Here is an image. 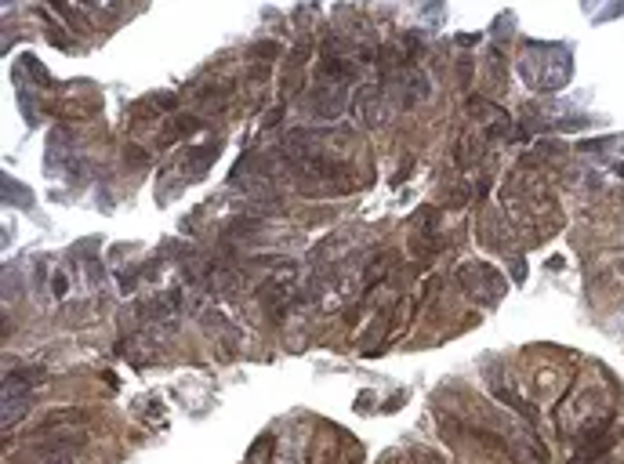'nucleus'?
<instances>
[{
  "label": "nucleus",
  "instance_id": "obj_9",
  "mask_svg": "<svg viewBox=\"0 0 624 464\" xmlns=\"http://www.w3.org/2000/svg\"><path fill=\"white\" fill-rule=\"evenodd\" d=\"M512 272H516V283H523V280H526V265H523V258L512 261Z\"/></svg>",
  "mask_w": 624,
  "mask_h": 464
},
{
  "label": "nucleus",
  "instance_id": "obj_1",
  "mask_svg": "<svg viewBox=\"0 0 624 464\" xmlns=\"http://www.w3.org/2000/svg\"><path fill=\"white\" fill-rule=\"evenodd\" d=\"M457 283L465 286V291L472 294V298H479V301H498L505 291H508V283H505V276L494 265H483V261H475V265H465L457 272Z\"/></svg>",
  "mask_w": 624,
  "mask_h": 464
},
{
  "label": "nucleus",
  "instance_id": "obj_8",
  "mask_svg": "<svg viewBox=\"0 0 624 464\" xmlns=\"http://www.w3.org/2000/svg\"><path fill=\"white\" fill-rule=\"evenodd\" d=\"M498 399H505V403H512V406H516V410L523 413V418H530V421L537 418V410H534L530 403H523V399H519L516 392H512V388H498Z\"/></svg>",
  "mask_w": 624,
  "mask_h": 464
},
{
  "label": "nucleus",
  "instance_id": "obj_3",
  "mask_svg": "<svg viewBox=\"0 0 624 464\" xmlns=\"http://www.w3.org/2000/svg\"><path fill=\"white\" fill-rule=\"evenodd\" d=\"M356 113H360V120H366V127H378L381 120H385V94H381L378 84L360 87V94H356Z\"/></svg>",
  "mask_w": 624,
  "mask_h": 464
},
{
  "label": "nucleus",
  "instance_id": "obj_5",
  "mask_svg": "<svg viewBox=\"0 0 624 464\" xmlns=\"http://www.w3.org/2000/svg\"><path fill=\"white\" fill-rule=\"evenodd\" d=\"M33 388H37V370H8L4 395H33Z\"/></svg>",
  "mask_w": 624,
  "mask_h": 464
},
{
  "label": "nucleus",
  "instance_id": "obj_4",
  "mask_svg": "<svg viewBox=\"0 0 624 464\" xmlns=\"http://www.w3.org/2000/svg\"><path fill=\"white\" fill-rule=\"evenodd\" d=\"M396 91H403L399 105L410 109V105H418L421 98H428V76H425V73H418V69H410V73L399 76V87H396Z\"/></svg>",
  "mask_w": 624,
  "mask_h": 464
},
{
  "label": "nucleus",
  "instance_id": "obj_10",
  "mask_svg": "<svg viewBox=\"0 0 624 464\" xmlns=\"http://www.w3.org/2000/svg\"><path fill=\"white\" fill-rule=\"evenodd\" d=\"M66 291H69V280H66V276H55V294L66 298Z\"/></svg>",
  "mask_w": 624,
  "mask_h": 464
},
{
  "label": "nucleus",
  "instance_id": "obj_7",
  "mask_svg": "<svg viewBox=\"0 0 624 464\" xmlns=\"http://www.w3.org/2000/svg\"><path fill=\"white\" fill-rule=\"evenodd\" d=\"M214 156H218V141H211L207 149H200V153L193 156V164H185L189 174H193V178H203V171H207V164H211Z\"/></svg>",
  "mask_w": 624,
  "mask_h": 464
},
{
  "label": "nucleus",
  "instance_id": "obj_11",
  "mask_svg": "<svg viewBox=\"0 0 624 464\" xmlns=\"http://www.w3.org/2000/svg\"><path fill=\"white\" fill-rule=\"evenodd\" d=\"M617 174H621V178H624V164H617Z\"/></svg>",
  "mask_w": 624,
  "mask_h": 464
},
{
  "label": "nucleus",
  "instance_id": "obj_2",
  "mask_svg": "<svg viewBox=\"0 0 624 464\" xmlns=\"http://www.w3.org/2000/svg\"><path fill=\"white\" fill-rule=\"evenodd\" d=\"M345 87L341 84H330V80H323V84H316L312 87V94H309V105H312V113L316 117H323V120H334V117H341L345 113Z\"/></svg>",
  "mask_w": 624,
  "mask_h": 464
},
{
  "label": "nucleus",
  "instance_id": "obj_6",
  "mask_svg": "<svg viewBox=\"0 0 624 464\" xmlns=\"http://www.w3.org/2000/svg\"><path fill=\"white\" fill-rule=\"evenodd\" d=\"M29 403H33V395H4V428L22 421L29 413Z\"/></svg>",
  "mask_w": 624,
  "mask_h": 464
}]
</instances>
